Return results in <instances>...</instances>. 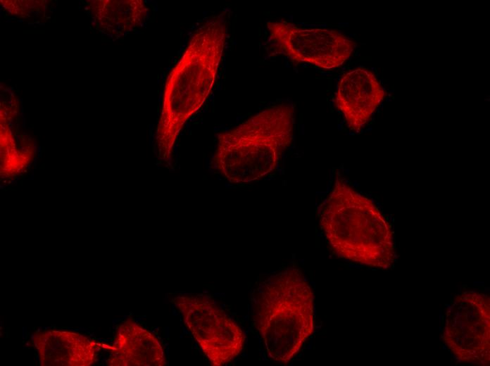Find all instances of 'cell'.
<instances>
[{
	"mask_svg": "<svg viewBox=\"0 0 490 366\" xmlns=\"http://www.w3.org/2000/svg\"><path fill=\"white\" fill-rule=\"evenodd\" d=\"M442 339L459 361L479 366L489 365L490 299L468 291L457 295L449 305Z\"/></svg>",
	"mask_w": 490,
	"mask_h": 366,
	"instance_id": "obj_6",
	"label": "cell"
},
{
	"mask_svg": "<svg viewBox=\"0 0 490 366\" xmlns=\"http://www.w3.org/2000/svg\"><path fill=\"white\" fill-rule=\"evenodd\" d=\"M385 97V91L375 75L358 68L341 77L335 93L334 103L348 127L360 131L370 120Z\"/></svg>",
	"mask_w": 490,
	"mask_h": 366,
	"instance_id": "obj_8",
	"label": "cell"
},
{
	"mask_svg": "<svg viewBox=\"0 0 490 366\" xmlns=\"http://www.w3.org/2000/svg\"><path fill=\"white\" fill-rule=\"evenodd\" d=\"M294 107L270 106L218 135L213 167L232 183L263 178L277 166L294 137Z\"/></svg>",
	"mask_w": 490,
	"mask_h": 366,
	"instance_id": "obj_3",
	"label": "cell"
},
{
	"mask_svg": "<svg viewBox=\"0 0 490 366\" xmlns=\"http://www.w3.org/2000/svg\"><path fill=\"white\" fill-rule=\"evenodd\" d=\"M313 296L297 268L282 270L260 284L254 298L253 320L270 358L288 363L313 334Z\"/></svg>",
	"mask_w": 490,
	"mask_h": 366,
	"instance_id": "obj_4",
	"label": "cell"
},
{
	"mask_svg": "<svg viewBox=\"0 0 490 366\" xmlns=\"http://www.w3.org/2000/svg\"><path fill=\"white\" fill-rule=\"evenodd\" d=\"M269 55L283 56L294 63L322 69L341 66L351 56L355 43L341 32L323 27H303L285 20L268 21Z\"/></svg>",
	"mask_w": 490,
	"mask_h": 366,
	"instance_id": "obj_5",
	"label": "cell"
},
{
	"mask_svg": "<svg viewBox=\"0 0 490 366\" xmlns=\"http://www.w3.org/2000/svg\"><path fill=\"white\" fill-rule=\"evenodd\" d=\"M172 302L213 365H225L239 355L244 334L214 301L204 296L179 295Z\"/></svg>",
	"mask_w": 490,
	"mask_h": 366,
	"instance_id": "obj_7",
	"label": "cell"
},
{
	"mask_svg": "<svg viewBox=\"0 0 490 366\" xmlns=\"http://www.w3.org/2000/svg\"><path fill=\"white\" fill-rule=\"evenodd\" d=\"M320 225L338 256L379 269L393 266L396 250L390 224L370 198L340 177L322 206Z\"/></svg>",
	"mask_w": 490,
	"mask_h": 366,
	"instance_id": "obj_2",
	"label": "cell"
},
{
	"mask_svg": "<svg viewBox=\"0 0 490 366\" xmlns=\"http://www.w3.org/2000/svg\"><path fill=\"white\" fill-rule=\"evenodd\" d=\"M118 365H163V351L157 339L134 322L120 327L115 341Z\"/></svg>",
	"mask_w": 490,
	"mask_h": 366,
	"instance_id": "obj_9",
	"label": "cell"
},
{
	"mask_svg": "<svg viewBox=\"0 0 490 366\" xmlns=\"http://www.w3.org/2000/svg\"><path fill=\"white\" fill-rule=\"evenodd\" d=\"M227 25L221 16L202 23L170 71L156 131L158 158L170 163L187 121L204 105L215 85L223 56Z\"/></svg>",
	"mask_w": 490,
	"mask_h": 366,
	"instance_id": "obj_1",
	"label": "cell"
}]
</instances>
